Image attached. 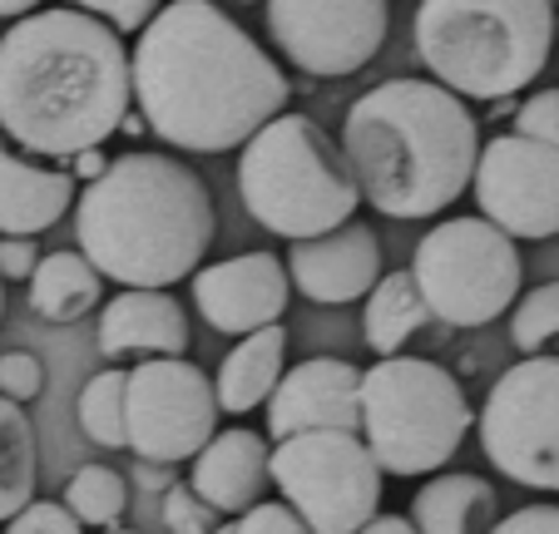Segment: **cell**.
<instances>
[{"label": "cell", "instance_id": "1", "mask_svg": "<svg viewBox=\"0 0 559 534\" xmlns=\"http://www.w3.org/2000/svg\"><path fill=\"white\" fill-rule=\"evenodd\" d=\"M134 105L144 129L183 154H228L283 115L293 84L213 0H169L139 31Z\"/></svg>", "mask_w": 559, "mask_h": 534}, {"label": "cell", "instance_id": "2", "mask_svg": "<svg viewBox=\"0 0 559 534\" xmlns=\"http://www.w3.org/2000/svg\"><path fill=\"white\" fill-rule=\"evenodd\" d=\"M134 60L109 21L64 5L0 35V129L35 158H74L124 129Z\"/></svg>", "mask_w": 559, "mask_h": 534}, {"label": "cell", "instance_id": "3", "mask_svg": "<svg viewBox=\"0 0 559 534\" xmlns=\"http://www.w3.org/2000/svg\"><path fill=\"white\" fill-rule=\"evenodd\" d=\"M342 154L377 213L436 218L475 183L480 124L441 80H386L347 109Z\"/></svg>", "mask_w": 559, "mask_h": 534}, {"label": "cell", "instance_id": "4", "mask_svg": "<svg viewBox=\"0 0 559 534\" xmlns=\"http://www.w3.org/2000/svg\"><path fill=\"white\" fill-rule=\"evenodd\" d=\"M213 233L209 183L189 164L148 149L109 158L74 209L80 252L119 287H174L193 277Z\"/></svg>", "mask_w": 559, "mask_h": 534}, {"label": "cell", "instance_id": "5", "mask_svg": "<svg viewBox=\"0 0 559 534\" xmlns=\"http://www.w3.org/2000/svg\"><path fill=\"white\" fill-rule=\"evenodd\" d=\"M555 50L549 0H421L416 55L465 99H510L539 80Z\"/></svg>", "mask_w": 559, "mask_h": 534}, {"label": "cell", "instance_id": "6", "mask_svg": "<svg viewBox=\"0 0 559 534\" xmlns=\"http://www.w3.org/2000/svg\"><path fill=\"white\" fill-rule=\"evenodd\" d=\"M238 193L253 223L287 242L342 228L361 203V183L342 144H332L307 115H277L248 139L238 158Z\"/></svg>", "mask_w": 559, "mask_h": 534}, {"label": "cell", "instance_id": "7", "mask_svg": "<svg viewBox=\"0 0 559 534\" xmlns=\"http://www.w3.org/2000/svg\"><path fill=\"white\" fill-rule=\"evenodd\" d=\"M461 381L426 356H381L361 371V440L386 475H431L471 430Z\"/></svg>", "mask_w": 559, "mask_h": 534}, {"label": "cell", "instance_id": "8", "mask_svg": "<svg viewBox=\"0 0 559 534\" xmlns=\"http://www.w3.org/2000/svg\"><path fill=\"white\" fill-rule=\"evenodd\" d=\"M412 273L421 283L431 317L445 327H486L520 302L525 262L500 223L445 218L416 242Z\"/></svg>", "mask_w": 559, "mask_h": 534}, {"label": "cell", "instance_id": "9", "mask_svg": "<svg viewBox=\"0 0 559 534\" xmlns=\"http://www.w3.org/2000/svg\"><path fill=\"white\" fill-rule=\"evenodd\" d=\"M381 465L357 430L273 440V485L317 534H357L381 510Z\"/></svg>", "mask_w": 559, "mask_h": 534}, {"label": "cell", "instance_id": "10", "mask_svg": "<svg viewBox=\"0 0 559 534\" xmlns=\"http://www.w3.org/2000/svg\"><path fill=\"white\" fill-rule=\"evenodd\" d=\"M480 446L506 480L559 490V352L525 356L490 387Z\"/></svg>", "mask_w": 559, "mask_h": 534}, {"label": "cell", "instance_id": "11", "mask_svg": "<svg viewBox=\"0 0 559 534\" xmlns=\"http://www.w3.org/2000/svg\"><path fill=\"white\" fill-rule=\"evenodd\" d=\"M218 387L183 356H144L129 371V451L179 465L218 436Z\"/></svg>", "mask_w": 559, "mask_h": 534}, {"label": "cell", "instance_id": "12", "mask_svg": "<svg viewBox=\"0 0 559 534\" xmlns=\"http://www.w3.org/2000/svg\"><path fill=\"white\" fill-rule=\"evenodd\" d=\"M267 35L287 64L342 80L377 60L386 45V0H267Z\"/></svg>", "mask_w": 559, "mask_h": 534}, {"label": "cell", "instance_id": "13", "mask_svg": "<svg viewBox=\"0 0 559 534\" xmlns=\"http://www.w3.org/2000/svg\"><path fill=\"white\" fill-rule=\"evenodd\" d=\"M475 203L510 238H555L559 233V144L530 134H500L480 144Z\"/></svg>", "mask_w": 559, "mask_h": 534}, {"label": "cell", "instance_id": "14", "mask_svg": "<svg viewBox=\"0 0 559 534\" xmlns=\"http://www.w3.org/2000/svg\"><path fill=\"white\" fill-rule=\"evenodd\" d=\"M287 297H293V273L277 262V252H238L193 273L199 317L223 336H248L258 327L283 322Z\"/></svg>", "mask_w": 559, "mask_h": 534}, {"label": "cell", "instance_id": "15", "mask_svg": "<svg viewBox=\"0 0 559 534\" xmlns=\"http://www.w3.org/2000/svg\"><path fill=\"white\" fill-rule=\"evenodd\" d=\"M297 430H361V371L342 356H307L283 371L267 396V436Z\"/></svg>", "mask_w": 559, "mask_h": 534}, {"label": "cell", "instance_id": "16", "mask_svg": "<svg viewBox=\"0 0 559 534\" xmlns=\"http://www.w3.org/2000/svg\"><path fill=\"white\" fill-rule=\"evenodd\" d=\"M287 273L307 302H357L381 283V242L367 223H342L317 238H297L287 252Z\"/></svg>", "mask_w": 559, "mask_h": 534}, {"label": "cell", "instance_id": "17", "mask_svg": "<svg viewBox=\"0 0 559 534\" xmlns=\"http://www.w3.org/2000/svg\"><path fill=\"white\" fill-rule=\"evenodd\" d=\"M189 485L213 505L218 514H243L273 485V436H258L248 426L218 430V436L193 455Z\"/></svg>", "mask_w": 559, "mask_h": 534}, {"label": "cell", "instance_id": "18", "mask_svg": "<svg viewBox=\"0 0 559 534\" xmlns=\"http://www.w3.org/2000/svg\"><path fill=\"white\" fill-rule=\"evenodd\" d=\"M99 352L105 356H183L189 312L164 287H124L99 307Z\"/></svg>", "mask_w": 559, "mask_h": 534}, {"label": "cell", "instance_id": "19", "mask_svg": "<svg viewBox=\"0 0 559 534\" xmlns=\"http://www.w3.org/2000/svg\"><path fill=\"white\" fill-rule=\"evenodd\" d=\"M70 209H74V174L45 168L35 158L15 154L11 144H0V233L35 238V233L55 228Z\"/></svg>", "mask_w": 559, "mask_h": 534}, {"label": "cell", "instance_id": "20", "mask_svg": "<svg viewBox=\"0 0 559 534\" xmlns=\"http://www.w3.org/2000/svg\"><path fill=\"white\" fill-rule=\"evenodd\" d=\"M283 361H287L283 322L238 336V346L223 356L218 377H213V387H218V406L228 411V416H248V411L267 406V396L277 391V381H283V371H287Z\"/></svg>", "mask_w": 559, "mask_h": 534}, {"label": "cell", "instance_id": "21", "mask_svg": "<svg viewBox=\"0 0 559 534\" xmlns=\"http://www.w3.org/2000/svg\"><path fill=\"white\" fill-rule=\"evenodd\" d=\"M500 514V495L480 475H436L416 490L412 520L421 534H490Z\"/></svg>", "mask_w": 559, "mask_h": 534}, {"label": "cell", "instance_id": "22", "mask_svg": "<svg viewBox=\"0 0 559 534\" xmlns=\"http://www.w3.org/2000/svg\"><path fill=\"white\" fill-rule=\"evenodd\" d=\"M99 297H105V273L74 248L45 252L31 273V312L45 322H80L99 307Z\"/></svg>", "mask_w": 559, "mask_h": 534}, {"label": "cell", "instance_id": "23", "mask_svg": "<svg viewBox=\"0 0 559 534\" xmlns=\"http://www.w3.org/2000/svg\"><path fill=\"white\" fill-rule=\"evenodd\" d=\"M426 322H431V302H426L412 268L406 273H381V283L367 293V317H361L371 352L396 356Z\"/></svg>", "mask_w": 559, "mask_h": 534}, {"label": "cell", "instance_id": "24", "mask_svg": "<svg viewBox=\"0 0 559 534\" xmlns=\"http://www.w3.org/2000/svg\"><path fill=\"white\" fill-rule=\"evenodd\" d=\"M35 475H40L35 426L21 401L0 396V524L35 500Z\"/></svg>", "mask_w": 559, "mask_h": 534}, {"label": "cell", "instance_id": "25", "mask_svg": "<svg viewBox=\"0 0 559 534\" xmlns=\"http://www.w3.org/2000/svg\"><path fill=\"white\" fill-rule=\"evenodd\" d=\"M80 426L105 451L129 446V371L124 367H109L85 381V391H80Z\"/></svg>", "mask_w": 559, "mask_h": 534}, {"label": "cell", "instance_id": "26", "mask_svg": "<svg viewBox=\"0 0 559 534\" xmlns=\"http://www.w3.org/2000/svg\"><path fill=\"white\" fill-rule=\"evenodd\" d=\"M64 505H70L90 530H109L119 524V514L129 510V480L109 465H80V471L64 480Z\"/></svg>", "mask_w": 559, "mask_h": 534}, {"label": "cell", "instance_id": "27", "mask_svg": "<svg viewBox=\"0 0 559 534\" xmlns=\"http://www.w3.org/2000/svg\"><path fill=\"white\" fill-rule=\"evenodd\" d=\"M510 342L520 356L559 352V283H539L520 297L510 317Z\"/></svg>", "mask_w": 559, "mask_h": 534}, {"label": "cell", "instance_id": "28", "mask_svg": "<svg viewBox=\"0 0 559 534\" xmlns=\"http://www.w3.org/2000/svg\"><path fill=\"white\" fill-rule=\"evenodd\" d=\"M164 524H169V534H213L218 530V510H213L193 485L174 480L169 490H164Z\"/></svg>", "mask_w": 559, "mask_h": 534}, {"label": "cell", "instance_id": "29", "mask_svg": "<svg viewBox=\"0 0 559 534\" xmlns=\"http://www.w3.org/2000/svg\"><path fill=\"white\" fill-rule=\"evenodd\" d=\"M5 534H85V520L64 500H31L15 520H5Z\"/></svg>", "mask_w": 559, "mask_h": 534}, {"label": "cell", "instance_id": "30", "mask_svg": "<svg viewBox=\"0 0 559 534\" xmlns=\"http://www.w3.org/2000/svg\"><path fill=\"white\" fill-rule=\"evenodd\" d=\"M45 391V367H40V356L31 352H5L0 356V396H11V401H35Z\"/></svg>", "mask_w": 559, "mask_h": 534}, {"label": "cell", "instance_id": "31", "mask_svg": "<svg viewBox=\"0 0 559 534\" xmlns=\"http://www.w3.org/2000/svg\"><path fill=\"white\" fill-rule=\"evenodd\" d=\"M70 5H80V11H90V15H99V21H109L119 35H139L158 11H164L158 0H70Z\"/></svg>", "mask_w": 559, "mask_h": 534}, {"label": "cell", "instance_id": "32", "mask_svg": "<svg viewBox=\"0 0 559 534\" xmlns=\"http://www.w3.org/2000/svg\"><path fill=\"white\" fill-rule=\"evenodd\" d=\"M238 534H317L293 505H277V500H258L253 510L238 514Z\"/></svg>", "mask_w": 559, "mask_h": 534}, {"label": "cell", "instance_id": "33", "mask_svg": "<svg viewBox=\"0 0 559 534\" xmlns=\"http://www.w3.org/2000/svg\"><path fill=\"white\" fill-rule=\"evenodd\" d=\"M515 134L559 144V90H539V95H530L525 105L515 109Z\"/></svg>", "mask_w": 559, "mask_h": 534}, {"label": "cell", "instance_id": "34", "mask_svg": "<svg viewBox=\"0 0 559 534\" xmlns=\"http://www.w3.org/2000/svg\"><path fill=\"white\" fill-rule=\"evenodd\" d=\"M35 268H40V248H35V238L0 233V277H11V283H31Z\"/></svg>", "mask_w": 559, "mask_h": 534}, {"label": "cell", "instance_id": "35", "mask_svg": "<svg viewBox=\"0 0 559 534\" xmlns=\"http://www.w3.org/2000/svg\"><path fill=\"white\" fill-rule=\"evenodd\" d=\"M490 534H559V505H525V510L496 520Z\"/></svg>", "mask_w": 559, "mask_h": 534}, {"label": "cell", "instance_id": "36", "mask_svg": "<svg viewBox=\"0 0 559 534\" xmlns=\"http://www.w3.org/2000/svg\"><path fill=\"white\" fill-rule=\"evenodd\" d=\"M357 534H421V530H416V520H406V514H381L377 510Z\"/></svg>", "mask_w": 559, "mask_h": 534}, {"label": "cell", "instance_id": "37", "mask_svg": "<svg viewBox=\"0 0 559 534\" xmlns=\"http://www.w3.org/2000/svg\"><path fill=\"white\" fill-rule=\"evenodd\" d=\"M105 168H109V158L99 154V149H80V154L70 158V174H74V178H85V183H95V178L105 174Z\"/></svg>", "mask_w": 559, "mask_h": 534}, {"label": "cell", "instance_id": "38", "mask_svg": "<svg viewBox=\"0 0 559 534\" xmlns=\"http://www.w3.org/2000/svg\"><path fill=\"white\" fill-rule=\"evenodd\" d=\"M45 0H0V21H21V15L40 11Z\"/></svg>", "mask_w": 559, "mask_h": 534}, {"label": "cell", "instance_id": "39", "mask_svg": "<svg viewBox=\"0 0 559 534\" xmlns=\"http://www.w3.org/2000/svg\"><path fill=\"white\" fill-rule=\"evenodd\" d=\"M213 534H238V520H233V524H218V530H213Z\"/></svg>", "mask_w": 559, "mask_h": 534}, {"label": "cell", "instance_id": "40", "mask_svg": "<svg viewBox=\"0 0 559 534\" xmlns=\"http://www.w3.org/2000/svg\"><path fill=\"white\" fill-rule=\"evenodd\" d=\"M99 534H139V530H115V524H109V530H99Z\"/></svg>", "mask_w": 559, "mask_h": 534}, {"label": "cell", "instance_id": "41", "mask_svg": "<svg viewBox=\"0 0 559 534\" xmlns=\"http://www.w3.org/2000/svg\"><path fill=\"white\" fill-rule=\"evenodd\" d=\"M0 283H5V277H0ZM0 317H5V287H0Z\"/></svg>", "mask_w": 559, "mask_h": 534}]
</instances>
